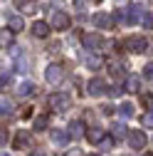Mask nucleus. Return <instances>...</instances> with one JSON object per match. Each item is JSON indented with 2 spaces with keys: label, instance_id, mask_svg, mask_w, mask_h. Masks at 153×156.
I'll return each instance as SVG.
<instances>
[{
  "label": "nucleus",
  "instance_id": "f257e3e1",
  "mask_svg": "<svg viewBox=\"0 0 153 156\" xmlns=\"http://www.w3.org/2000/svg\"><path fill=\"white\" fill-rule=\"evenodd\" d=\"M124 47H126L128 52H148L151 42L146 40L143 35H131V37H126V40H124Z\"/></svg>",
  "mask_w": 153,
  "mask_h": 156
},
{
  "label": "nucleus",
  "instance_id": "f03ea898",
  "mask_svg": "<svg viewBox=\"0 0 153 156\" xmlns=\"http://www.w3.org/2000/svg\"><path fill=\"white\" fill-rule=\"evenodd\" d=\"M82 45H84V50L99 52V50L104 47V37H101V35H97V32H87V35L82 37Z\"/></svg>",
  "mask_w": 153,
  "mask_h": 156
},
{
  "label": "nucleus",
  "instance_id": "7ed1b4c3",
  "mask_svg": "<svg viewBox=\"0 0 153 156\" xmlns=\"http://www.w3.org/2000/svg\"><path fill=\"white\" fill-rule=\"evenodd\" d=\"M47 104H49V109L62 112V109H67V107H69V97H67L64 92H54V94H49V97H47Z\"/></svg>",
  "mask_w": 153,
  "mask_h": 156
},
{
  "label": "nucleus",
  "instance_id": "20e7f679",
  "mask_svg": "<svg viewBox=\"0 0 153 156\" xmlns=\"http://www.w3.org/2000/svg\"><path fill=\"white\" fill-rule=\"evenodd\" d=\"M72 25V17L64 10H52V27L54 30H67Z\"/></svg>",
  "mask_w": 153,
  "mask_h": 156
},
{
  "label": "nucleus",
  "instance_id": "39448f33",
  "mask_svg": "<svg viewBox=\"0 0 153 156\" xmlns=\"http://www.w3.org/2000/svg\"><path fill=\"white\" fill-rule=\"evenodd\" d=\"M45 80H47L49 84H59V82L64 80V67H62V65H49V67L45 69Z\"/></svg>",
  "mask_w": 153,
  "mask_h": 156
},
{
  "label": "nucleus",
  "instance_id": "423d86ee",
  "mask_svg": "<svg viewBox=\"0 0 153 156\" xmlns=\"http://www.w3.org/2000/svg\"><path fill=\"white\" fill-rule=\"evenodd\" d=\"M126 139H128L131 149H143V146H146V141H148V139H146V134H143V129H131Z\"/></svg>",
  "mask_w": 153,
  "mask_h": 156
},
{
  "label": "nucleus",
  "instance_id": "0eeeda50",
  "mask_svg": "<svg viewBox=\"0 0 153 156\" xmlns=\"http://www.w3.org/2000/svg\"><path fill=\"white\" fill-rule=\"evenodd\" d=\"M87 89H89V94H91V97H101V94H104L109 87H106V82L101 80V77H94V80H89Z\"/></svg>",
  "mask_w": 153,
  "mask_h": 156
},
{
  "label": "nucleus",
  "instance_id": "6e6552de",
  "mask_svg": "<svg viewBox=\"0 0 153 156\" xmlns=\"http://www.w3.org/2000/svg\"><path fill=\"white\" fill-rule=\"evenodd\" d=\"M30 144H32V136H30V131H27V129H17L12 146H15V149H25V146H30Z\"/></svg>",
  "mask_w": 153,
  "mask_h": 156
},
{
  "label": "nucleus",
  "instance_id": "1a4fd4ad",
  "mask_svg": "<svg viewBox=\"0 0 153 156\" xmlns=\"http://www.w3.org/2000/svg\"><path fill=\"white\" fill-rule=\"evenodd\" d=\"M104 139H106V134H104L101 126H89L87 129V141L89 144H101Z\"/></svg>",
  "mask_w": 153,
  "mask_h": 156
},
{
  "label": "nucleus",
  "instance_id": "9d476101",
  "mask_svg": "<svg viewBox=\"0 0 153 156\" xmlns=\"http://www.w3.org/2000/svg\"><path fill=\"white\" fill-rule=\"evenodd\" d=\"M91 23H94V27H97V30H106V27L111 25V17H109L106 12H97V15L91 17Z\"/></svg>",
  "mask_w": 153,
  "mask_h": 156
},
{
  "label": "nucleus",
  "instance_id": "9b49d317",
  "mask_svg": "<svg viewBox=\"0 0 153 156\" xmlns=\"http://www.w3.org/2000/svg\"><path fill=\"white\" fill-rule=\"evenodd\" d=\"M32 35H35V37H47V35H49V25H47L45 20L32 23Z\"/></svg>",
  "mask_w": 153,
  "mask_h": 156
},
{
  "label": "nucleus",
  "instance_id": "f8f14e48",
  "mask_svg": "<svg viewBox=\"0 0 153 156\" xmlns=\"http://www.w3.org/2000/svg\"><path fill=\"white\" fill-rule=\"evenodd\" d=\"M69 139H72V134L64 131V129H54V131H52V141H54V144H59V146H64Z\"/></svg>",
  "mask_w": 153,
  "mask_h": 156
},
{
  "label": "nucleus",
  "instance_id": "ddd939ff",
  "mask_svg": "<svg viewBox=\"0 0 153 156\" xmlns=\"http://www.w3.org/2000/svg\"><path fill=\"white\" fill-rule=\"evenodd\" d=\"M22 27H25V20H22L20 15H10L8 17V30L10 32H20Z\"/></svg>",
  "mask_w": 153,
  "mask_h": 156
},
{
  "label": "nucleus",
  "instance_id": "4468645a",
  "mask_svg": "<svg viewBox=\"0 0 153 156\" xmlns=\"http://www.w3.org/2000/svg\"><path fill=\"white\" fill-rule=\"evenodd\" d=\"M15 10H22V12H35V0H12Z\"/></svg>",
  "mask_w": 153,
  "mask_h": 156
},
{
  "label": "nucleus",
  "instance_id": "2eb2a0df",
  "mask_svg": "<svg viewBox=\"0 0 153 156\" xmlns=\"http://www.w3.org/2000/svg\"><path fill=\"white\" fill-rule=\"evenodd\" d=\"M67 131H69V134H72V139H79V136H82V134H84V124H82V122H72V124H69V129H67Z\"/></svg>",
  "mask_w": 153,
  "mask_h": 156
},
{
  "label": "nucleus",
  "instance_id": "dca6fc26",
  "mask_svg": "<svg viewBox=\"0 0 153 156\" xmlns=\"http://www.w3.org/2000/svg\"><path fill=\"white\" fill-rule=\"evenodd\" d=\"M35 92H37V87H35L32 82H22L20 89H17V94H20V97H32Z\"/></svg>",
  "mask_w": 153,
  "mask_h": 156
},
{
  "label": "nucleus",
  "instance_id": "f3484780",
  "mask_svg": "<svg viewBox=\"0 0 153 156\" xmlns=\"http://www.w3.org/2000/svg\"><path fill=\"white\" fill-rule=\"evenodd\" d=\"M109 72H111L114 77H124V74H126L124 65H121V62H116V60H111V62H109Z\"/></svg>",
  "mask_w": 153,
  "mask_h": 156
},
{
  "label": "nucleus",
  "instance_id": "a211bd4d",
  "mask_svg": "<svg viewBox=\"0 0 153 156\" xmlns=\"http://www.w3.org/2000/svg\"><path fill=\"white\" fill-rule=\"evenodd\" d=\"M138 87H141L138 77H126V92H138Z\"/></svg>",
  "mask_w": 153,
  "mask_h": 156
},
{
  "label": "nucleus",
  "instance_id": "6ab92c4d",
  "mask_svg": "<svg viewBox=\"0 0 153 156\" xmlns=\"http://www.w3.org/2000/svg\"><path fill=\"white\" fill-rule=\"evenodd\" d=\"M47 124H49V119H47L45 114H40V116H35V124H32V126H35L37 131H45V129H47Z\"/></svg>",
  "mask_w": 153,
  "mask_h": 156
},
{
  "label": "nucleus",
  "instance_id": "aec40b11",
  "mask_svg": "<svg viewBox=\"0 0 153 156\" xmlns=\"http://www.w3.org/2000/svg\"><path fill=\"white\" fill-rule=\"evenodd\" d=\"M119 114L124 116V119H131V116H133V104H128V102H124V104L119 107Z\"/></svg>",
  "mask_w": 153,
  "mask_h": 156
},
{
  "label": "nucleus",
  "instance_id": "412c9836",
  "mask_svg": "<svg viewBox=\"0 0 153 156\" xmlns=\"http://www.w3.org/2000/svg\"><path fill=\"white\" fill-rule=\"evenodd\" d=\"M141 126H143V129H153V109L141 116Z\"/></svg>",
  "mask_w": 153,
  "mask_h": 156
},
{
  "label": "nucleus",
  "instance_id": "4be33fe9",
  "mask_svg": "<svg viewBox=\"0 0 153 156\" xmlns=\"http://www.w3.org/2000/svg\"><path fill=\"white\" fill-rule=\"evenodd\" d=\"M84 62H87V67H91V69H99V67H101V60H99V57H94V55H87Z\"/></svg>",
  "mask_w": 153,
  "mask_h": 156
},
{
  "label": "nucleus",
  "instance_id": "5701e85b",
  "mask_svg": "<svg viewBox=\"0 0 153 156\" xmlns=\"http://www.w3.org/2000/svg\"><path fill=\"white\" fill-rule=\"evenodd\" d=\"M0 109H3V114H10V112L15 109L12 99H8V97H3V102H0Z\"/></svg>",
  "mask_w": 153,
  "mask_h": 156
},
{
  "label": "nucleus",
  "instance_id": "b1692460",
  "mask_svg": "<svg viewBox=\"0 0 153 156\" xmlns=\"http://www.w3.org/2000/svg\"><path fill=\"white\" fill-rule=\"evenodd\" d=\"M111 129H114V134H116V136H128V131H131V129H126L121 122H116V124H114Z\"/></svg>",
  "mask_w": 153,
  "mask_h": 156
},
{
  "label": "nucleus",
  "instance_id": "393cba45",
  "mask_svg": "<svg viewBox=\"0 0 153 156\" xmlns=\"http://www.w3.org/2000/svg\"><path fill=\"white\" fill-rule=\"evenodd\" d=\"M143 77H146V80H153V62L143 67Z\"/></svg>",
  "mask_w": 153,
  "mask_h": 156
},
{
  "label": "nucleus",
  "instance_id": "a878e982",
  "mask_svg": "<svg viewBox=\"0 0 153 156\" xmlns=\"http://www.w3.org/2000/svg\"><path fill=\"white\" fill-rule=\"evenodd\" d=\"M0 40H3V45H10V42H12V35L3 30V35H0Z\"/></svg>",
  "mask_w": 153,
  "mask_h": 156
},
{
  "label": "nucleus",
  "instance_id": "bb28decb",
  "mask_svg": "<svg viewBox=\"0 0 153 156\" xmlns=\"http://www.w3.org/2000/svg\"><path fill=\"white\" fill-rule=\"evenodd\" d=\"M151 102H153L151 94H141V104H143V107H151Z\"/></svg>",
  "mask_w": 153,
  "mask_h": 156
},
{
  "label": "nucleus",
  "instance_id": "cd10ccee",
  "mask_svg": "<svg viewBox=\"0 0 153 156\" xmlns=\"http://www.w3.org/2000/svg\"><path fill=\"white\" fill-rule=\"evenodd\" d=\"M109 94H111V97H119V94H121V87H119V84H114V87H109Z\"/></svg>",
  "mask_w": 153,
  "mask_h": 156
},
{
  "label": "nucleus",
  "instance_id": "c85d7f7f",
  "mask_svg": "<svg viewBox=\"0 0 153 156\" xmlns=\"http://www.w3.org/2000/svg\"><path fill=\"white\" fill-rule=\"evenodd\" d=\"M141 25H146V27H151V25H153V17H151L148 12L143 15V20H141Z\"/></svg>",
  "mask_w": 153,
  "mask_h": 156
},
{
  "label": "nucleus",
  "instance_id": "c756f323",
  "mask_svg": "<svg viewBox=\"0 0 153 156\" xmlns=\"http://www.w3.org/2000/svg\"><path fill=\"white\" fill-rule=\"evenodd\" d=\"M64 156H84V151H82V149H69Z\"/></svg>",
  "mask_w": 153,
  "mask_h": 156
},
{
  "label": "nucleus",
  "instance_id": "7c9ffc66",
  "mask_svg": "<svg viewBox=\"0 0 153 156\" xmlns=\"http://www.w3.org/2000/svg\"><path fill=\"white\" fill-rule=\"evenodd\" d=\"M8 82H10V74H8V72H3V74H0V84H3V87H5Z\"/></svg>",
  "mask_w": 153,
  "mask_h": 156
},
{
  "label": "nucleus",
  "instance_id": "2f4dec72",
  "mask_svg": "<svg viewBox=\"0 0 153 156\" xmlns=\"http://www.w3.org/2000/svg\"><path fill=\"white\" fill-rule=\"evenodd\" d=\"M111 144H114V139H111V136H106V139H104V141H101V149H109V146H111Z\"/></svg>",
  "mask_w": 153,
  "mask_h": 156
},
{
  "label": "nucleus",
  "instance_id": "473e14b6",
  "mask_svg": "<svg viewBox=\"0 0 153 156\" xmlns=\"http://www.w3.org/2000/svg\"><path fill=\"white\" fill-rule=\"evenodd\" d=\"M27 156H47V154H45V151H42V149H35V151H30V154H27Z\"/></svg>",
  "mask_w": 153,
  "mask_h": 156
},
{
  "label": "nucleus",
  "instance_id": "72a5a7b5",
  "mask_svg": "<svg viewBox=\"0 0 153 156\" xmlns=\"http://www.w3.org/2000/svg\"><path fill=\"white\" fill-rule=\"evenodd\" d=\"M101 112H104V114H111V112H114V107H111V104H104V107H101Z\"/></svg>",
  "mask_w": 153,
  "mask_h": 156
},
{
  "label": "nucleus",
  "instance_id": "f704fd0d",
  "mask_svg": "<svg viewBox=\"0 0 153 156\" xmlns=\"http://www.w3.org/2000/svg\"><path fill=\"white\" fill-rule=\"evenodd\" d=\"M22 116H25V119H30V116H32V109L27 107V109H22Z\"/></svg>",
  "mask_w": 153,
  "mask_h": 156
},
{
  "label": "nucleus",
  "instance_id": "c9c22d12",
  "mask_svg": "<svg viewBox=\"0 0 153 156\" xmlns=\"http://www.w3.org/2000/svg\"><path fill=\"white\" fill-rule=\"evenodd\" d=\"M74 3H76V8H84V3H87V0H74Z\"/></svg>",
  "mask_w": 153,
  "mask_h": 156
},
{
  "label": "nucleus",
  "instance_id": "e433bc0d",
  "mask_svg": "<svg viewBox=\"0 0 153 156\" xmlns=\"http://www.w3.org/2000/svg\"><path fill=\"white\" fill-rule=\"evenodd\" d=\"M116 3H124V0H116Z\"/></svg>",
  "mask_w": 153,
  "mask_h": 156
},
{
  "label": "nucleus",
  "instance_id": "4c0bfd02",
  "mask_svg": "<svg viewBox=\"0 0 153 156\" xmlns=\"http://www.w3.org/2000/svg\"><path fill=\"white\" fill-rule=\"evenodd\" d=\"M89 156H97V154H89Z\"/></svg>",
  "mask_w": 153,
  "mask_h": 156
},
{
  "label": "nucleus",
  "instance_id": "58836bf2",
  "mask_svg": "<svg viewBox=\"0 0 153 156\" xmlns=\"http://www.w3.org/2000/svg\"><path fill=\"white\" fill-rule=\"evenodd\" d=\"M3 156H8V154H3Z\"/></svg>",
  "mask_w": 153,
  "mask_h": 156
}]
</instances>
